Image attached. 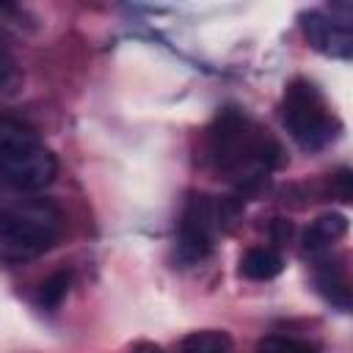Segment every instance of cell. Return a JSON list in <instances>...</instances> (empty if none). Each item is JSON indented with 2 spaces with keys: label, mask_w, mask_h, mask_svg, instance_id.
Masks as SVG:
<instances>
[{
  "label": "cell",
  "mask_w": 353,
  "mask_h": 353,
  "mask_svg": "<svg viewBox=\"0 0 353 353\" xmlns=\"http://www.w3.org/2000/svg\"><path fill=\"white\" fill-rule=\"evenodd\" d=\"M284 268V259L279 251L273 248H251L243 259H240V276L251 279V281H268L276 279Z\"/></svg>",
  "instance_id": "cell-9"
},
{
  "label": "cell",
  "mask_w": 353,
  "mask_h": 353,
  "mask_svg": "<svg viewBox=\"0 0 353 353\" xmlns=\"http://www.w3.org/2000/svg\"><path fill=\"white\" fill-rule=\"evenodd\" d=\"M130 353H163V347L160 345H152V342H138Z\"/></svg>",
  "instance_id": "cell-16"
},
{
  "label": "cell",
  "mask_w": 353,
  "mask_h": 353,
  "mask_svg": "<svg viewBox=\"0 0 353 353\" xmlns=\"http://www.w3.org/2000/svg\"><path fill=\"white\" fill-rule=\"evenodd\" d=\"M240 212V204L232 199H215L196 193L188 199L179 221V234H176V251L179 259L185 262H199L210 254L212 240L221 229H226Z\"/></svg>",
  "instance_id": "cell-5"
},
{
  "label": "cell",
  "mask_w": 353,
  "mask_h": 353,
  "mask_svg": "<svg viewBox=\"0 0 353 353\" xmlns=\"http://www.w3.org/2000/svg\"><path fill=\"white\" fill-rule=\"evenodd\" d=\"M63 232L61 210L47 199L0 204V259L19 265L50 251Z\"/></svg>",
  "instance_id": "cell-2"
},
{
  "label": "cell",
  "mask_w": 353,
  "mask_h": 353,
  "mask_svg": "<svg viewBox=\"0 0 353 353\" xmlns=\"http://www.w3.org/2000/svg\"><path fill=\"white\" fill-rule=\"evenodd\" d=\"M334 190L339 193L342 201H350V196H353V174H350V168H339L334 174Z\"/></svg>",
  "instance_id": "cell-14"
},
{
  "label": "cell",
  "mask_w": 353,
  "mask_h": 353,
  "mask_svg": "<svg viewBox=\"0 0 353 353\" xmlns=\"http://www.w3.org/2000/svg\"><path fill=\"white\" fill-rule=\"evenodd\" d=\"M179 353H232V339L223 331H193L182 339Z\"/></svg>",
  "instance_id": "cell-10"
},
{
  "label": "cell",
  "mask_w": 353,
  "mask_h": 353,
  "mask_svg": "<svg viewBox=\"0 0 353 353\" xmlns=\"http://www.w3.org/2000/svg\"><path fill=\"white\" fill-rule=\"evenodd\" d=\"M281 121L292 141L306 152H320L339 135V121L328 110L320 88L303 77L287 85L281 102Z\"/></svg>",
  "instance_id": "cell-4"
},
{
  "label": "cell",
  "mask_w": 353,
  "mask_h": 353,
  "mask_svg": "<svg viewBox=\"0 0 353 353\" xmlns=\"http://www.w3.org/2000/svg\"><path fill=\"white\" fill-rule=\"evenodd\" d=\"M290 234H292V226H290L284 218H276V221H273V237L281 243V240H290Z\"/></svg>",
  "instance_id": "cell-15"
},
{
  "label": "cell",
  "mask_w": 353,
  "mask_h": 353,
  "mask_svg": "<svg viewBox=\"0 0 353 353\" xmlns=\"http://www.w3.org/2000/svg\"><path fill=\"white\" fill-rule=\"evenodd\" d=\"M301 28L306 41L328 55V58H339L347 61L353 55V33H350V22H342L336 17H325L320 11H309L301 17Z\"/></svg>",
  "instance_id": "cell-6"
},
{
  "label": "cell",
  "mask_w": 353,
  "mask_h": 353,
  "mask_svg": "<svg viewBox=\"0 0 353 353\" xmlns=\"http://www.w3.org/2000/svg\"><path fill=\"white\" fill-rule=\"evenodd\" d=\"M256 353H320L317 345L295 336H265L256 345Z\"/></svg>",
  "instance_id": "cell-12"
},
{
  "label": "cell",
  "mask_w": 353,
  "mask_h": 353,
  "mask_svg": "<svg viewBox=\"0 0 353 353\" xmlns=\"http://www.w3.org/2000/svg\"><path fill=\"white\" fill-rule=\"evenodd\" d=\"M58 174L55 154L17 119L0 116V176L25 193L44 190Z\"/></svg>",
  "instance_id": "cell-3"
},
{
  "label": "cell",
  "mask_w": 353,
  "mask_h": 353,
  "mask_svg": "<svg viewBox=\"0 0 353 353\" xmlns=\"http://www.w3.org/2000/svg\"><path fill=\"white\" fill-rule=\"evenodd\" d=\"M69 287H72V273H69V270L52 273V276H50L47 281H41V287H39V295H36L39 306H41V309H55V306L66 298Z\"/></svg>",
  "instance_id": "cell-11"
},
{
  "label": "cell",
  "mask_w": 353,
  "mask_h": 353,
  "mask_svg": "<svg viewBox=\"0 0 353 353\" xmlns=\"http://www.w3.org/2000/svg\"><path fill=\"white\" fill-rule=\"evenodd\" d=\"M345 232H347V218H345V215H339V212L320 215V218L312 221V226L303 232V251L312 254V256L325 254Z\"/></svg>",
  "instance_id": "cell-7"
},
{
  "label": "cell",
  "mask_w": 353,
  "mask_h": 353,
  "mask_svg": "<svg viewBox=\"0 0 353 353\" xmlns=\"http://www.w3.org/2000/svg\"><path fill=\"white\" fill-rule=\"evenodd\" d=\"M317 290L325 295V301H331L334 306H339L342 312L350 309V287H347V276L345 268L336 262H320L317 273H314Z\"/></svg>",
  "instance_id": "cell-8"
},
{
  "label": "cell",
  "mask_w": 353,
  "mask_h": 353,
  "mask_svg": "<svg viewBox=\"0 0 353 353\" xmlns=\"http://www.w3.org/2000/svg\"><path fill=\"white\" fill-rule=\"evenodd\" d=\"M19 80H22V74H19V66L14 61V52L8 50L6 39L0 33V94H6V97L14 94L19 88Z\"/></svg>",
  "instance_id": "cell-13"
},
{
  "label": "cell",
  "mask_w": 353,
  "mask_h": 353,
  "mask_svg": "<svg viewBox=\"0 0 353 353\" xmlns=\"http://www.w3.org/2000/svg\"><path fill=\"white\" fill-rule=\"evenodd\" d=\"M207 157L215 171L226 174L243 193L256 190L268 174L284 163L279 141L234 108L221 110L207 130Z\"/></svg>",
  "instance_id": "cell-1"
}]
</instances>
